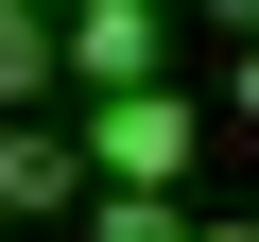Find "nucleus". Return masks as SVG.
I'll return each mask as SVG.
<instances>
[{
  "mask_svg": "<svg viewBox=\"0 0 259 242\" xmlns=\"http://www.w3.org/2000/svg\"><path fill=\"white\" fill-rule=\"evenodd\" d=\"M87 242H190V208H139V190H104V208H87Z\"/></svg>",
  "mask_w": 259,
  "mask_h": 242,
  "instance_id": "39448f33",
  "label": "nucleus"
},
{
  "mask_svg": "<svg viewBox=\"0 0 259 242\" xmlns=\"http://www.w3.org/2000/svg\"><path fill=\"white\" fill-rule=\"evenodd\" d=\"M190 156H207V104H190V87H139V104H87V173H104V190L173 208V190H190Z\"/></svg>",
  "mask_w": 259,
  "mask_h": 242,
  "instance_id": "f257e3e1",
  "label": "nucleus"
},
{
  "mask_svg": "<svg viewBox=\"0 0 259 242\" xmlns=\"http://www.w3.org/2000/svg\"><path fill=\"white\" fill-rule=\"evenodd\" d=\"M190 242H259V225H190Z\"/></svg>",
  "mask_w": 259,
  "mask_h": 242,
  "instance_id": "423d86ee",
  "label": "nucleus"
},
{
  "mask_svg": "<svg viewBox=\"0 0 259 242\" xmlns=\"http://www.w3.org/2000/svg\"><path fill=\"white\" fill-rule=\"evenodd\" d=\"M52 52H69V87H87V104H139V87H156V0H69Z\"/></svg>",
  "mask_w": 259,
  "mask_h": 242,
  "instance_id": "f03ea898",
  "label": "nucleus"
},
{
  "mask_svg": "<svg viewBox=\"0 0 259 242\" xmlns=\"http://www.w3.org/2000/svg\"><path fill=\"white\" fill-rule=\"evenodd\" d=\"M35 87H69V52H52L35 0H0V121H35Z\"/></svg>",
  "mask_w": 259,
  "mask_h": 242,
  "instance_id": "20e7f679",
  "label": "nucleus"
},
{
  "mask_svg": "<svg viewBox=\"0 0 259 242\" xmlns=\"http://www.w3.org/2000/svg\"><path fill=\"white\" fill-rule=\"evenodd\" d=\"M69 190H87V156L52 139V121H0V225H52Z\"/></svg>",
  "mask_w": 259,
  "mask_h": 242,
  "instance_id": "7ed1b4c3",
  "label": "nucleus"
}]
</instances>
